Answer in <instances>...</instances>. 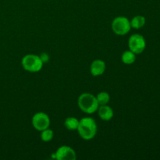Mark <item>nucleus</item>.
<instances>
[{
	"mask_svg": "<svg viewBox=\"0 0 160 160\" xmlns=\"http://www.w3.org/2000/svg\"><path fill=\"white\" fill-rule=\"evenodd\" d=\"M97 101L99 106H103V105H107L110 100V96L109 94L106 92H101L98 93L96 96Z\"/></svg>",
	"mask_w": 160,
	"mask_h": 160,
	"instance_id": "nucleus-13",
	"label": "nucleus"
},
{
	"mask_svg": "<svg viewBox=\"0 0 160 160\" xmlns=\"http://www.w3.org/2000/svg\"><path fill=\"white\" fill-rule=\"evenodd\" d=\"M56 159L58 160H75L77 159L76 152L70 146L62 145L59 147L56 152Z\"/></svg>",
	"mask_w": 160,
	"mask_h": 160,
	"instance_id": "nucleus-7",
	"label": "nucleus"
},
{
	"mask_svg": "<svg viewBox=\"0 0 160 160\" xmlns=\"http://www.w3.org/2000/svg\"><path fill=\"white\" fill-rule=\"evenodd\" d=\"M106 63L102 59H95L92 62L90 66V72L92 76H101L106 71Z\"/></svg>",
	"mask_w": 160,
	"mask_h": 160,
	"instance_id": "nucleus-8",
	"label": "nucleus"
},
{
	"mask_svg": "<svg viewBox=\"0 0 160 160\" xmlns=\"http://www.w3.org/2000/svg\"><path fill=\"white\" fill-rule=\"evenodd\" d=\"M145 21L146 20L143 16H135L131 20V28H134V29H140L145 24Z\"/></svg>",
	"mask_w": 160,
	"mask_h": 160,
	"instance_id": "nucleus-12",
	"label": "nucleus"
},
{
	"mask_svg": "<svg viewBox=\"0 0 160 160\" xmlns=\"http://www.w3.org/2000/svg\"><path fill=\"white\" fill-rule=\"evenodd\" d=\"M41 60L42 61L43 63H45V62H48L49 61V56L48 55V53L46 52H42L41 53V55L39 56Z\"/></svg>",
	"mask_w": 160,
	"mask_h": 160,
	"instance_id": "nucleus-15",
	"label": "nucleus"
},
{
	"mask_svg": "<svg viewBox=\"0 0 160 160\" xmlns=\"http://www.w3.org/2000/svg\"><path fill=\"white\" fill-rule=\"evenodd\" d=\"M98 116L100 118L105 121L110 120L113 117L114 112L112 108L107 105H103V106H99L98 109Z\"/></svg>",
	"mask_w": 160,
	"mask_h": 160,
	"instance_id": "nucleus-9",
	"label": "nucleus"
},
{
	"mask_svg": "<svg viewBox=\"0 0 160 160\" xmlns=\"http://www.w3.org/2000/svg\"><path fill=\"white\" fill-rule=\"evenodd\" d=\"M32 125L35 130L42 131L50 126V118L46 113L42 112H37L32 117Z\"/></svg>",
	"mask_w": 160,
	"mask_h": 160,
	"instance_id": "nucleus-6",
	"label": "nucleus"
},
{
	"mask_svg": "<svg viewBox=\"0 0 160 160\" xmlns=\"http://www.w3.org/2000/svg\"><path fill=\"white\" fill-rule=\"evenodd\" d=\"M53 137H54V132H53L52 130L49 129V128H46V129L41 131V139L43 142H50V141L52 140Z\"/></svg>",
	"mask_w": 160,
	"mask_h": 160,
	"instance_id": "nucleus-14",
	"label": "nucleus"
},
{
	"mask_svg": "<svg viewBox=\"0 0 160 160\" xmlns=\"http://www.w3.org/2000/svg\"><path fill=\"white\" fill-rule=\"evenodd\" d=\"M77 131L84 140H91L96 135L98 127L95 120L92 117H84L79 120Z\"/></svg>",
	"mask_w": 160,
	"mask_h": 160,
	"instance_id": "nucleus-1",
	"label": "nucleus"
},
{
	"mask_svg": "<svg viewBox=\"0 0 160 160\" xmlns=\"http://www.w3.org/2000/svg\"><path fill=\"white\" fill-rule=\"evenodd\" d=\"M112 29L117 35H125L131 31V21L126 17H117L112 20Z\"/></svg>",
	"mask_w": 160,
	"mask_h": 160,
	"instance_id": "nucleus-4",
	"label": "nucleus"
},
{
	"mask_svg": "<svg viewBox=\"0 0 160 160\" xmlns=\"http://www.w3.org/2000/svg\"><path fill=\"white\" fill-rule=\"evenodd\" d=\"M78 105L82 112L87 114H92L98 109V101L96 96L91 93H83L78 97Z\"/></svg>",
	"mask_w": 160,
	"mask_h": 160,
	"instance_id": "nucleus-2",
	"label": "nucleus"
},
{
	"mask_svg": "<svg viewBox=\"0 0 160 160\" xmlns=\"http://www.w3.org/2000/svg\"><path fill=\"white\" fill-rule=\"evenodd\" d=\"M43 62L41 60L39 56L34 54H28L23 57L21 65L25 70L31 73H36L40 71L43 67Z\"/></svg>",
	"mask_w": 160,
	"mask_h": 160,
	"instance_id": "nucleus-3",
	"label": "nucleus"
},
{
	"mask_svg": "<svg viewBox=\"0 0 160 160\" xmlns=\"http://www.w3.org/2000/svg\"><path fill=\"white\" fill-rule=\"evenodd\" d=\"M79 125V120L73 117H67L64 121V126L69 131H77Z\"/></svg>",
	"mask_w": 160,
	"mask_h": 160,
	"instance_id": "nucleus-11",
	"label": "nucleus"
},
{
	"mask_svg": "<svg viewBox=\"0 0 160 160\" xmlns=\"http://www.w3.org/2000/svg\"><path fill=\"white\" fill-rule=\"evenodd\" d=\"M128 47L130 50L135 54H140L145 50L146 47L145 39L142 34H134L129 38Z\"/></svg>",
	"mask_w": 160,
	"mask_h": 160,
	"instance_id": "nucleus-5",
	"label": "nucleus"
},
{
	"mask_svg": "<svg viewBox=\"0 0 160 160\" xmlns=\"http://www.w3.org/2000/svg\"><path fill=\"white\" fill-rule=\"evenodd\" d=\"M121 60L123 63L127 64V65H131L135 62L136 54L131 50L125 51L121 56Z\"/></svg>",
	"mask_w": 160,
	"mask_h": 160,
	"instance_id": "nucleus-10",
	"label": "nucleus"
}]
</instances>
